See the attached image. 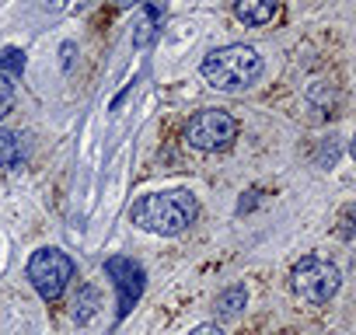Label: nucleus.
<instances>
[{"label":"nucleus","mask_w":356,"mask_h":335,"mask_svg":"<svg viewBox=\"0 0 356 335\" xmlns=\"http://www.w3.org/2000/svg\"><path fill=\"white\" fill-rule=\"evenodd\" d=\"M200 213V203L193 193L186 189H175V193H150V196H140L129 210V220L147 231V234H182Z\"/></svg>","instance_id":"nucleus-1"},{"label":"nucleus","mask_w":356,"mask_h":335,"mask_svg":"<svg viewBox=\"0 0 356 335\" xmlns=\"http://www.w3.org/2000/svg\"><path fill=\"white\" fill-rule=\"evenodd\" d=\"M200 74H203V81H207L213 91L241 95V91H248V88L262 77V56H259L255 46L234 42V46L213 49V53L203 60Z\"/></svg>","instance_id":"nucleus-2"},{"label":"nucleus","mask_w":356,"mask_h":335,"mask_svg":"<svg viewBox=\"0 0 356 335\" xmlns=\"http://www.w3.org/2000/svg\"><path fill=\"white\" fill-rule=\"evenodd\" d=\"M290 286H293V293L300 300H307V304L318 307V304H328L339 293L342 276H339V265L335 262L318 259V255H304L293 265V272H290Z\"/></svg>","instance_id":"nucleus-3"},{"label":"nucleus","mask_w":356,"mask_h":335,"mask_svg":"<svg viewBox=\"0 0 356 335\" xmlns=\"http://www.w3.org/2000/svg\"><path fill=\"white\" fill-rule=\"evenodd\" d=\"M234 140H238V119L224 108H203L186 126V143L203 150V154L227 150Z\"/></svg>","instance_id":"nucleus-4"},{"label":"nucleus","mask_w":356,"mask_h":335,"mask_svg":"<svg viewBox=\"0 0 356 335\" xmlns=\"http://www.w3.org/2000/svg\"><path fill=\"white\" fill-rule=\"evenodd\" d=\"M29 279L42 300H56L74 279V259L60 248H39L29 259Z\"/></svg>","instance_id":"nucleus-5"},{"label":"nucleus","mask_w":356,"mask_h":335,"mask_svg":"<svg viewBox=\"0 0 356 335\" xmlns=\"http://www.w3.org/2000/svg\"><path fill=\"white\" fill-rule=\"evenodd\" d=\"M105 272H108V279H112V286H115V293H119V318H126V314L133 311V304L143 297L147 272H143L140 262H133V259H126V255L105 259Z\"/></svg>","instance_id":"nucleus-6"},{"label":"nucleus","mask_w":356,"mask_h":335,"mask_svg":"<svg viewBox=\"0 0 356 335\" xmlns=\"http://www.w3.org/2000/svg\"><path fill=\"white\" fill-rule=\"evenodd\" d=\"M234 15H238V22H245L252 28H262V25L276 22L280 0H234Z\"/></svg>","instance_id":"nucleus-7"},{"label":"nucleus","mask_w":356,"mask_h":335,"mask_svg":"<svg viewBox=\"0 0 356 335\" xmlns=\"http://www.w3.org/2000/svg\"><path fill=\"white\" fill-rule=\"evenodd\" d=\"M25 157H29V150H25V136L22 133H11V129L0 133V168L15 172V168L25 164Z\"/></svg>","instance_id":"nucleus-8"},{"label":"nucleus","mask_w":356,"mask_h":335,"mask_svg":"<svg viewBox=\"0 0 356 335\" xmlns=\"http://www.w3.org/2000/svg\"><path fill=\"white\" fill-rule=\"evenodd\" d=\"M161 18H164V8L157 4V0H147V11H143V18L136 22V32H133V46H136V49L150 46V39H154L157 28H161Z\"/></svg>","instance_id":"nucleus-9"},{"label":"nucleus","mask_w":356,"mask_h":335,"mask_svg":"<svg viewBox=\"0 0 356 335\" xmlns=\"http://www.w3.org/2000/svg\"><path fill=\"white\" fill-rule=\"evenodd\" d=\"M245 304H248V290H245V286H231V290H224V293L217 297V314L234 318Z\"/></svg>","instance_id":"nucleus-10"},{"label":"nucleus","mask_w":356,"mask_h":335,"mask_svg":"<svg viewBox=\"0 0 356 335\" xmlns=\"http://www.w3.org/2000/svg\"><path fill=\"white\" fill-rule=\"evenodd\" d=\"M84 8H91V0H42V11L49 15H77Z\"/></svg>","instance_id":"nucleus-11"},{"label":"nucleus","mask_w":356,"mask_h":335,"mask_svg":"<svg viewBox=\"0 0 356 335\" xmlns=\"http://www.w3.org/2000/svg\"><path fill=\"white\" fill-rule=\"evenodd\" d=\"M8 70V77H18L25 74V53L22 49H4L0 53V74Z\"/></svg>","instance_id":"nucleus-12"},{"label":"nucleus","mask_w":356,"mask_h":335,"mask_svg":"<svg viewBox=\"0 0 356 335\" xmlns=\"http://www.w3.org/2000/svg\"><path fill=\"white\" fill-rule=\"evenodd\" d=\"M15 108V77L0 74V119Z\"/></svg>","instance_id":"nucleus-13"},{"label":"nucleus","mask_w":356,"mask_h":335,"mask_svg":"<svg viewBox=\"0 0 356 335\" xmlns=\"http://www.w3.org/2000/svg\"><path fill=\"white\" fill-rule=\"evenodd\" d=\"M95 300H98V293L95 290H84V300H74V318L77 321H88L95 314Z\"/></svg>","instance_id":"nucleus-14"},{"label":"nucleus","mask_w":356,"mask_h":335,"mask_svg":"<svg viewBox=\"0 0 356 335\" xmlns=\"http://www.w3.org/2000/svg\"><path fill=\"white\" fill-rule=\"evenodd\" d=\"M353 206H346V213H342V238H353Z\"/></svg>","instance_id":"nucleus-15"},{"label":"nucleus","mask_w":356,"mask_h":335,"mask_svg":"<svg viewBox=\"0 0 356 335\" xmlns=\"http://www.w3.org/2000/svg\"><path fill=\"white\" fill-rule=\"evenodd\" d=\"M189 335H224V332H220V325H200V328H193Z\"/></svg>","instance_id":"nucleus-16"},{"label":"nucleus","mask_w":356,"mask_h":335,"mask_svg":"<svg viewBox=\"0 0 356 335\" xmlns=\"http://www.w3.org/2000/svg\"><path fill=\"white\" fill-rule=\"evenodd\" d=\"M70 63H74V42H67V46H63V67L70 70Z\"/></svg>","instance_id":"nucleus-17"},{"label":"nucleus","mask_w":356,"mask_h":335,"mask_svg":"<svg viewBox=\"0 0 356 335\" xmlns=\"http://www.w3.org/2000/svg\"><path fill=\"white\" fill-rule=\"evenodd\" d=\"M133 4H143V0H112L115 11H126V8H133Z\"/></svg>","instance_id":"nucleus-18"}]
</instances>
